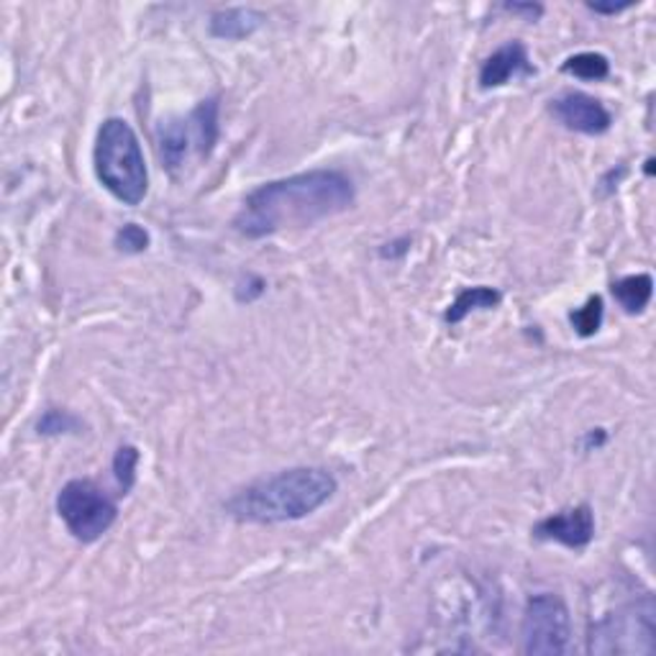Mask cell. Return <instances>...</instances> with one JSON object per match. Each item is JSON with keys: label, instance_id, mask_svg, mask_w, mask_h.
<instances>
[{"label": "cell", "instance_id": "obj_13", "mask_svg": "<svg viewBox=\"0 0 656 656\" xmlns=\"http://www.w3.org/2000/svg\"><path fill=\"white\" fill-rule=\"evenodd\" d=\"M500 301H503V295L498 293V290L492 288H467L461 290V293L457 295V301L449 305V311L444 319H447V323H459L465 321L469 313L472 311H490V308L500 305Z\"/></svg>", "mask_w": 656, "mask_h": 656}, {"label": "cell", "instance_id": "obj_3", "mask_svg": "<svg viewBox=\"0 0 656 656\" xmlns=\"http://www.w3.org/2000/svg\"><path fill=\"white\" fill-rule=\"evenodd\" d=\"M95 175L113 198L139 206L147 198L149 173L139 136L124 118H108L95 142Z\"/></svg>", "mask_w": 656, "mask_h": 656}, {"label": "cell", "instance_id": "obj_5", "mask_svg": "<svg viewBox=\"0 0 656 656\" xmlns=\"http://www.w3.org/2000/svg\"><path fill=\"white\" fill-rule=\"evenodd\" d=\"M593 654H654L656 652V605L654 597L628 603L605 615L590 631Z\"/></svg>", "mask_w": 656, "mask_h": 656}, {"label": "cell", "instance_id": "obj_1", "mask_svg": "<svg viewBox=\"0 0 656 656\" xmlns=\"http://www.w3.org/2000/svg\"><path fill=\"white\" fill-rule=\"evenodd\" d=\"M352 202L354 185L350 177L336 169H311L249 192L233 223L244 237L262 239L344 214Z\"/></svg>", "mask_w": 656, "mask_h": 656}, {"label": "cell", "instance_id": "obj_9", "mask_svg": "<svg viewBox=\"0 0 656 656\" xmlns=\"http://www.w3.org/2000/svg\"><path fill=\"white\" fill-rule=\"evenodd\" d=\"M533 537L541 541H556L566 549H585L595 537V516L590 506H577L544 518L533 525Z\"/></svg>", "mask_w": 656, "mask_h": 656}, {"label": "cell", "instance_id": "obj_17", "mask_svg": "<svg viewBox=\"0 0 656 656\" xmlns=\"http://www.w3.org/2000/svg\"><path fill=\"white\" fill-rule=\"evenodd\" d=\"M136 465H139V451H136L134 447H121L116 451V459H113V472H116V480L124 492L134 488Z\"/></svg>", "mask_w": 656, "mask_h": 656}, {"label": "cell", "instance_id": "obj_8", "mask_svg": "<svg viewBox=\"0 0 656 656\" xmlns=\"http://www.w3.org/2000/svg\"><path fill=\"white\" fill-rule=\"evenodd\" d=\"M549 111H552V116L564 128H570V132H577V134H587V136H601L613 124L611 111L587 93L559 95V98H554L552 105H549Z\"/></svg>", "mask_w": 656, "mask_h": 656}, {"label": "cell", "instance_id": "obj_11", "mask_svg": "<svg viewBox=\"0 0 656 656\" xmlns=\"http://www.w3.org/2000/svg\"><path fill=\"white\" fill-rule=\"evenodd\" d=\"M262 23H264V13L254 11V8H226V11H216L210 15L208 29L216 39L239 42V39L252 37Z\"/></svg>", "mask_w": 656, "mask_h": 656}, {"label": "cell", "instance_id": "obj_4", "mask_svg": "<svg viewBox=\"0 0 656 656\" xmlns=\"http://www.w3.org/2000/svg\"><path fill=\"white\" fill-rule=\"evenodd\" d=\"M159 157L173 175L185 173L192 159H208L218 142V98H208L190 116L173 118L159 128Z\"/></svg>", "mask_w": 656, "mask_h": 656}, {"label": "cell", "instance_id": "obj_20", "mask_svg": "<svg viewBox=\"0 0 656 656\" xmlns=\"http://www.w3.org/2000/svg\"><path fill=\"white\" fill-rule=\"evenodd\" d=\"M626 8H631V3H621V6H601V3H590V11H595V13H605V15H615V13L626 11Z\"/></svg>", "mask_w": 656, "mask_h": 656}, {"label": "cell", "instance_id": "obj_12", "mask_svg": "<svg viewBox=\"0 0 656 656\" xmlns=\"http://www.w3.org/2000/svg\"><path fill=\"white\" fill-rule=\"evenodd\" d=\"M654 295V280L652 274H628L613 285V298L621 303L626 313H642L652 303Z\"/></svg>", "mask_w": 656, "mask_h": 656}, {"label": "cell", "instance_id": "obj_19", "mask_svg": "<svg viewBox=\"0 0 656 656\" xmlns=\"http://www.w3.org/2000/svg\"><path fill=\"white\" fill-rule=\"evenodd\" d=\"M506 11L510 13H521V15H529V19H539L541 13H544V8H541L539 3H508Z\"/></svg>", "mask_w": 656, "mask_h": 656}, {"label": "cell", "instance_id": "obj_15", "mask_svg": "<svg viewBox=\"0 0 656 656\" xmlns=\"http://www.w3.org/2000/svg\"><path fill=\"white\" fill-rule=\"evenodd\" d=\"M603 298H590V301L572 313V326L580 336H595L603 326Z\"/></svg>", "mask_w": 656, "mask_h": 656}, {"label": "cell", "instance_id": "obj_7", "mask_svg": "<svg viewBox=\"0 0 656 656\" xmlns=\"http://www.w3.org/2000/svg\"><path fill=\"white\" fill-rule=\"evenodd\" d=\"M523 654L562 656L572 652V618L562 597L533 595L523 613Z\"/></svg>", "mask_w": 656, "mask_h": 656}, {"label": "cell", "instance_id": "obj_10", "mask_svg": "<svg viewBox=\"0 0 656 656\" xmlns=\"http://www.w3.org/2000/svg\"><path fill=\"white\" fill-rule=\"evenodd\" d=\"M518 75H533V64L521 42H510L485 60L480 70V85L500 87Z\"/></svg>", "mask_w": 656, "mask_h": 656}, {"label": "cell", "instance_id": "obj_6", "mask_svg": "<svg viewBox=\"0 0 656 656\" xmlns=\"http://www.w3.org/2000/svg\"><path fill=\"white\" fill-rule=\"evenodd\" d=\"M56 513L77 541H98L116 523L118 508L91 480H72L56 496Z\"/></svg>", "mask_w": 656, "mask_h": 656}, {"label": "cell", "instance_id": "obj_18", "mask_svg": "<svg viewBox=\"0 0 656 656\" xmlns=\"http://www.w3.org/2000/svg\"><path fill=\"white\" fill-rule=\"evenodd\" d=\"M116 247L121 252H128V254H139L144 249L149 247V233L142 229V226L136 223H126L124 229L116 233Z\"/></svg>", "mask_w": 656, "mask_h": 656}, {"label": "cell", "instance_id": "obj_14", "mask_svg": "<svg viewBox=\"0 0 656 656\" xmlns=\"http://www.w3.org/2000/svg\"><path fill=\"white\" fill-rule=\"evenodd\" d=\"M566 75H574L580 80H605L611 75V62L601 52H580L572 54L570 60L562 64Z\"/></svg>", "mask_w": 656, "mask_h": 656}, {"label": "cell", "instance_id": "obj_2", "mask_svg": "<svg viewBox=\"0 0 656 656\" xmlns=\"http://www.w3.org/2000/svg\"><path fill=\"white\" fill-rule=\"evenodd\" d=\"M336 477L321 467H293L241 488L226 513L244 523H290L326 506L336 492Z\"/></svg>", "mask_w": 656, "mask_h": 656}, {"label": "cell", "instance_id": "obj_16", "mask_svg": "<svg viewBox=\"0 0 656 656\" xmlns=\"http://www.w3.org/2000/svg\"><path fill=\"white\" fill-rule=\"evenodd\" d=\"M39 434L44 436H62V434H75L83 428L77 416H72L67 410H46L42 420H39Z\"/></svg>", "mask_w": 656, "mask_h": 656}]
</instances>
